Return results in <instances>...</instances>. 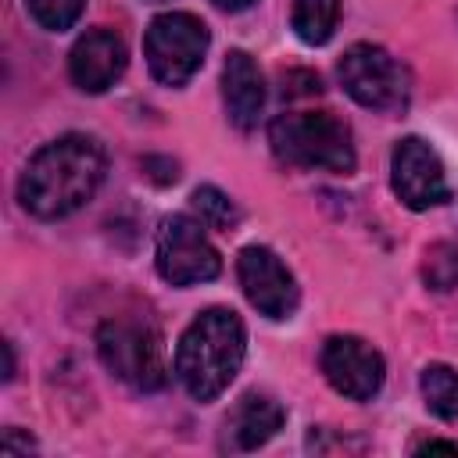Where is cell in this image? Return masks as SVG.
I'll use <instances>...</instances> for the list:
<instances>
[{
    "mask_svg": "<svg viewBox=\"0 0 458 458\" xmlns=\"http://www.w3.org/2000/svg\"><path fill=\"white\" fill-rule=\"evenodd\" d=\"M104 172V147L86 132H64L29 157L18 179V200L36 218H68L93 200Z\"/></svg>",
    "mask_w": 458,
    "mask_h": 458,
    "instance_id": "obj_1",
    "label": "cell"
},
{
    "mask_svg": "<svg viewBox=\"0 0 458 458\" xmlns=\"http://www.w3.org/2000/svg\"><path fill=\"white\" fill-rule=\"evenodd\" d=\"M243 354H247L243 318L233 308H208L179 336L175 376L193 401L208 404L236 379Z\"/></svg>",
    "mask_w": 458,
    "mask_h": 458,
    "instance_id": "obj_2",
    "label": "cell"
},
{
    "mask_svg": "<svg viewBox=\"0 0 458 458\" xmlns=\"http://www.w3.org/2000/svg\"><path fill=\"white\" fill-rule=\"evenodd\" d=\"M272 154L293 168L347 175L358 165L354 140L344 118L329 111H286L268 125Z\"/></svg>",
    "mask_w": 458,
    "mask_h": 458,
    "instance_id": "obj_3",
    "label": "cell"
},
{
    "mask_svg": "<svg viewBox=\"0 0 458 458\" xmlns=\"http://www.w3.org/2000/svg\"><path fill=\"white\" fill-rule=\"evenodd\" d=\"M97 354L111 376L136 390H161L168 383L165 340L147 318H107L97 329Z\"/></svg>",
    "mask_w": 458,
    "mask_h": 458,
    "instance_id": "obj_4",
    "label": "cell"
},
{
    "mask_svg": "<svg viewBox=\"0 0 458 458\" xmlns=\"http://www.w3.org/2000/svg\"><path fill=\"white\" fill-rule=\"evenodd\" d=\"M336 75H340V86L344 93L369 107V111H383V114H394V111H404L408 107V97H411V79H408V68L383 47L376 43H354L344 50L340 64H336Z\"/></svg>",
    "mask_w": 458,
    "mask_h": 458,
    "instance_id": "obj_5",
    "label": "cell"
},
{
    "mask_svg": "<svg viewBox=\"0 0 458 458\" xmlns=\"http://www.w3.org/2000/svg\"><path fill=\"white\" fill-rule=\"evenodd\" d=\"M208 25L190 11H165L143 32V57L157 82L182 86L190 82L208 54Z\"/></svg>",
    "mask_w": 458,
    "mask_h": 458,
    "instance_id": "obj_6",
    "label": "cell"
},
{
    "mask_svg": "<svg viewBox=\"0 0 458 458\" xmlns=\"http://www.w3.org/2000/svg\"><path fill=\"white\" fill-rule=\"evenodd\" d=\"M157 276L172 286H197L222 272V258L204 233V222L190 215H172L157 225L154 240Z\"/></svg>",
    "mask_w": 458,
    "mask_h": 458,
    "instance_id": "obj_7",
    "label": "cell"
},
{
    "mask_svg": "<svg viewBox=\"0 0 458 458\" xmlns=\"http://www.w3.org/2000/svg\"><path fill=\"white\" fill-rule=\"evenodd\" d=\"M390 186H394L397 200L411 211H429V208L451 200V182H447L444 161L419 136L397 140V147L390 154Z\"/></svg>",
    "mask_w": 458,
    "mask_h": 458,
    "instance_id": "obj_8",
    "label": "cell"
},
{
    "mask_svg": "<svg viewBox=\"0 0 458 458\" xmlns=\"http://www.w3.org/2000/svg\"><path fill=\"white\" fill-rule=\"evenodd\" d=\"M318 369H322L326 383L351 401H372L386 379L383 354L369 340L351 336V333H336L322 344Z\"/></svg>",
    "mask_w": 458,
    "mask_h": 458,
    "instance_id": "obj_9",
    "label": "cell"
},
{
    "mask_svg": "<svg viewBox=\"0 0 458 458\" xmlns=\"http://www.w3.org/2000/svg\"><path fill=\"white\" fill-rule=\"evenodd\" d=\"M236 276H240V286L247 293V301L265 315V318H290L301 304V290H297V279L293 272L276 258V250L261 247V243H250L240 250L236 258Z\"/></svg>",
    "mask_w": 458,
    "mask_h": 458,
    "instance_id": "obj_10",
    "label": "cell"
},
{
    "mask_svg": "<svg viewBox=\"0 0 458 458\" xmlns=\"http://www.w3.org/2000/svg\"><path fill=\"white\" fill-rule=\"evenodd\" d=\"M129 64L125 39L114 29H89L68 54V75L82 93H107Z\"/></svg>",
    "mask_w": 458,
    "mask_h": 458,
    "instance_id": "obj_11",
    "label": "cell"
},
{
    "mask_svg": "<svg viewBox=\"0 0 458 458\" xmlns=\"http://www.w3.org/2000/svg\"><path fill=\"white\" fill-rule=\"evenodd\" d=\"M222 100L236 129H254L265 111V79L247 50H229L222 64Z\"/></svg>",
    "mask_w": 458,
    "mask_h": 458,
    "instance_id": "obj_12",
    "label": "cell"
},
{
    "mask_svg": "<svg viewBox=\"0 0 458 458\" xmlns=\"http://www.w3.org/2000/svg\"><path fill=\"white\" fill-rule=\"evenodd\" d=\"M283 419H286L283 404L272 401L268 394H243L225 419V433L236 451H254L283 429Z\"/></svg>",
    "mask_w": 458,
    "mask_h": 458,
    "instance_id": "obj_13",
    "label": "cell"
},
{
    "mask_svg": "<svg viewBox=\"0 0 458 458\" xmlns=\"http://www.w3.org/2000/svg\"><path fill=\"white\" fill-rule=\"evenodd\" d=\"M340 21V0H293L290 7V25L301 43L322 47Z\"/></svg>",
    "mask_w": 458,
    "mask_h": 458,
    "instance_id": "obj_14",
    "label": "cell"
},
{
    "mask_svg": "<svg viewBox=\"0 0 458 458\" xmlns=\"http://www.w3.org/2000/svg\"><path fill=\"white\" fill-rule=\"evenodd\" d=\"M419 390L426 408L437 419H458V369L451 365H426L419 376Z\"/></svg>",
    "mask_w": 458,
    "mask_h": 458,
    "instance_id": "obj_15",
    "label": "cell"
},
{
    "mask_svg": "<svg viewBox=\"0 0 458 458\" xmlns=\"http://www.w3.org/2000/svg\"><path fill=\"white\" fill-rule=\"evenodd\" d=\"M193 211H197V222H204V229H229L240 215H236V204L218 190V186H197L193 190Z\"/></svg>",
    "mask_w": 458,
    "mask_h": 458,
    "instance_id": "obj_16",
    "label": "cell"
},
{
    "mask_svg": "<svg viewBox=\"0 0 458 458\" xmlns=\"http://www.w3.org/2000/svg\"><path fill=\"white\" fill-rule=\"evenodd\" d=\"M29 14L36 25H43L47 32H64L79 21L86 0H25Z\"/></svg>",
    "mask_w": 458,
    "mask_h": 458,
    "instance_id": "obj_17",
    "label": "cell"
},
{
    "mask_svg": "<svg viewBox=\"0 0 458 458\" xmlns=\"http://www.w3.org/2000/svg\"><path fill=\"white\" fill-rule=\"evenodd\" d=\"M422 276L433 290H454L458 286V243H433L426 250Z\"/></svg>",
    "mask_w": 458,
    "mask_h": 458,
    "instance_id": "obj_18",
    "label": "cell"
},
{
    "mask_svg": "<svg viewBox=\"0 0 458 458\" xmlns=\"http://www.w3.org/2000/svg\"><path fill=\"white\" fill-rule=\"evenodd\" d=\"M419 451H426V454H433V451H447V454H458V444H451V440H426Z\"/></svg>",
    "mask_w": 458,
    "mask_h": 458,
    "instance_id": "obj_19",
    "label": "cell"
},
{
    "mask_svg": "<svg viewBox=\"0 0 458 458\" xmlns=\"http://www.w3.org/2000/svg\"><path fill=\"white\" fill-rule=\"evenodd\" d=\"M215 7H222V11H247L254 0H211Z\"/></svg>",
    "mask_w": 458,
    "mask_h": 458,
    "instance_id": "obj_20",
    "label": "cell"
},
{
    "mask_svg": "<svg viewBox=\"0 0 458 458\" xmlns=\"http://www.w3.org/2000/svg\"><path fill=\"white\" fill-rule=\"evenodd\" d=\"M150 4H161V0H150Z\"/></svg>",
    "mask_w": 458,
    "mask_h": 458,
    "instance_id": "obj_21",
    "label": "cell"
}]
</instances>
